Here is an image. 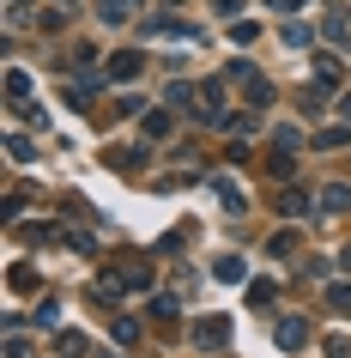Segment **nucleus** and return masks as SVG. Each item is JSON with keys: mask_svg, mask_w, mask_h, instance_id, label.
<instances>
[{"mask_svg": "<svg viewBox=\"0 0 351 358\" xmlns=\"http://www.w3.org/2000/svg\"><path fill=\"white\" fill-rule=\"evenodd\" d=\"M273 340L285 346V352H291V346H303V340H309V322H303V316H285V322L273 328Z\"/></svg>", "mask_w": 351, "mask_h": 358, "instance_id": "nucleus-2", "label": "nucleus"}, {"mask_svg": "<svg viewBox=\"0 0 351 358\" xmlns=\"http://www.w3.org/2000/svg\"><path fill=\"white\" fill-rule=\"evenodd\" d=\"M321 352H327V358H351V346L339 334H327V340H321Z\"/></svg>", "mask_w": 351, "mask_h": 358, "instance_id": "nucleus-11", "label": "nucleus"}, {"mask_svg": "<svg viewBox=\"0 0 351 358\" xmlns=\"http://www.w3.org/2000/svg\"><path fill=\"white\" fill-rule=\"evenodd\" d=\"M278 213H291V219H303V213H309V201H303V194H285V201H278Z\"/></svg>", "mask_w": 351, "mask_h": 358, "instance_id": "nucleus-9", "label": "nucleus"}, {"mask_svg": "<svg viewBox=\"0 0 351 358\" xmlns=\"http://www.w3.org/2000/svg\"><path fill=\"white\" fill-rule=\"evenodd\" d=\"M327 303L339 310V316H351V285H327Z\"/></svg>", "mask_w": 351, "mask_h": 358, "instance_id": "nucleus-6", "label": "nucleus"}, {"mask_svg": "<svg viewBox=\"0 0 351 358\" xmlns=\"http://www.w3.org/2000/svg\"><path fill=\"white\" fill-rule=\"evenodd\" d=\"M218 201H224V213H248V194L237 182H218Z\"/></svg>", "mask_w": 351, "mask_h": 358, "instance_id": "nucleus-5", "label": "nucleus"}, {"mask_svg": "<svg viewBox=\"0 0 351 358\" xmlns=\"http://www.w3.org/2000/svg\"><path fill=\"white\" fill-rule=\"evenodd\" d=\"M321 207L327 213H351V189L345 182H327V189H321Z\"/></svg>", "mask_w": 351, "mask_h": 358, "instance_id": "nucleus-3", "label": "nucleus"}, {"mask_svg": "<svg viewBox=\"0 0 351 358\" xmlns=\"http://www.w3.org/2000/svg\"><path fill=\"white\" fill-rule=\"evenodd\" d=\"M115 340H121V346H133V340H140V322L121 316V322H115Z\"/></svg>", "mask_w": 351, "mask_h": 358, "instance_id": "nucleus-10", "label": "nucleus"}, {"mask_svg": "<svg viewBox=\"0 0 351 358\" xmlns=\"http://www.w3.org/2000/svg\"><path fill=\"white\" fill-rule=\"evenodd\" d=\"M140 73V55H115V67H110V79H133Z\"/></svg>", "mask_w": 351, "mask_h": 358, "instance_id": "nucleus-7", "label": "nucleus"}, {"mask_svg": "<svg viewBox=\"0 0 351 358\" xmlns=\"http://www.w3.org/2000/svg\"><path fill=\"white\" fill-rule=\"evenodd\" d=\"M188 340H194L200 352H218L224 340H230V322H218V316H200L194 328H188Z\"/></svg>", "mask_w": 351, "mask_h": 358, "instance_id": "nucleus-1", "label": "nucleus"}, {"mask_svg": "<svg viewBox=\"0 0 351 358\" xmlns=\"http://www.w3.org/2000/svg\"><path fill=\"white\" fill-rule=\"evenodd\" d=\"M212 273H218V280H224V285H237V280H242V273H248V262H242V255H224V262H218V267H212Z\"/></svg>", "mask_w": 351, "mask_h": 358, "instance_id": "nucleus-4", "label": "nucleus"}, {"mask_svg": "<svg viewBox=\"0 0 351 358\" xmlns=\"http://www.w3.org/2000/svg\"><path fill=\"white\" fill-rule=\"evenodd\" d=\"M133 6H140V0H103V19H128Z\"/></svg>", "mask_w": 351, "mask_h": 358, "instance_id": "nucleus-8", "label": "nucleus"}]
</instances>
